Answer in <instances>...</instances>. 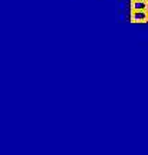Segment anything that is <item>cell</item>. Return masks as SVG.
<instances>
[]
</instances>
